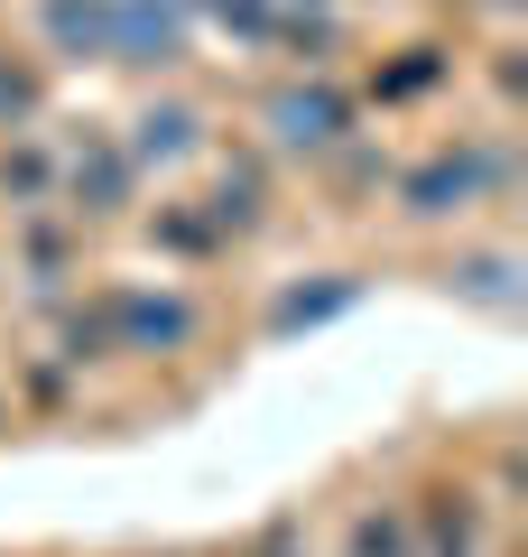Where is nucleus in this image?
Segmentation results:
<instances>
[{
	"instance_id": "f257e3e1",
	"label": "nucleus",
	"mask_w": 528,
	"mask_h": 557,
	"mask_svg": "<svg viewBox=\"0 0 528 557\" xmlns=\"http://www.w3.org/2000/svg\"><path fill=\"white\" fill-rule=\"evenodd\" d=\"M278 131H288V139H325V131H334V102H325V94L278 102Z\"/></svg>"
}]
</instances>
